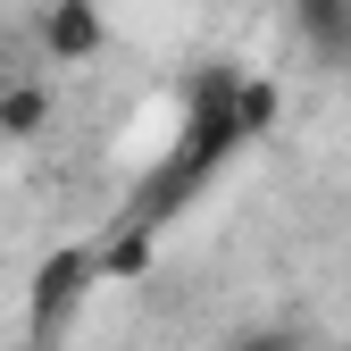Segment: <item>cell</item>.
<instances>
[{
  "label": "cell",
  "instance_id": "1",
  "mask_svg": "<svg viewBox=\"0 0 351 351\" xmlns=\"http://www.w3.org/2000/svg\"><path fill=\"white\" fill-rule=\"evenodd\" d=\"M276 84L268 75H243V67H201L184 84V117H176V143L151 159V176L125 193V226H176L217 176H226L259 134L276 125Z\"/></svg>",
  "mask_w": 351,
  "mask_h": 351
},
{
  "label": "cell",
  "instance_id": "2",
  "mask_svg": "<svg viewBox=\"0 0 351 351\" xmlns=\"http://www.w3.org/2000/svg\"><path fill=\"white\" fill-rule=\"evenodd\" d=\"M93 285H101L93 251H84V243H59V251L34 268V285H25V343H34V351H51V343L75 326V310L93 301Z\"/></svg>",
  "mask_w": 351,
  "mask_h": 351
},
{
  "label": "cell",
  "instance_id": "3",
  "mask_svg": "<svg viewBox=\"0 0 351 351\" xmlns=\"http://www.w3.org/2000/svg\"><path fill=\"white\" fill-rule=\"evenodd\" d=\"M34 34H42V51H51L59 67H84V59L109 51V9L101 0H42Z\"/></svg>",
  "mask_w": 351,
  "mask_h": 351
},
{
  "label": "cell",
  "instance_id": "4",
  "mask_svg": "<svg viewBox=\"0 0 351 351\" xmlns=\"http://www.w3.org/2000/svg\"><path fill=\"white\" fill-rule=\"evenodd\" d=\"M293 25H301L318 67L351 75V0H293Z\"/></svg>",
  "mask_w": 351,
  "mask_h": 351
},
{
  "label": "cell",
  "instance_id": "5",
  "mask_svg": "<svg viewBox=\"0 0 351 351\" xmlns=\"http://www.w3.org/2000/svg\"><path fill=\"white\" fill-rule=\"evenodd\" d=\"M42 125H51V93H42V84H0V134L34 143Z\"/></svg>",
  "mask_w": 351,
  "mask_h": 351
},
{
  "label": "cell",
  "instance_id": "6",
  "mask_svg": "<svg viewBox=\"0 0 351 351\" xmlns=\"http://www.w3.org/2000/svg\"><path fill=\"white\" fill-rule=\"evenodd\" d=\"M234 351H301V343H293V326H259V335H243Z\"/></svg>",
  "mask_w": 351,
  "mask_h": 351
}]
</instances>
